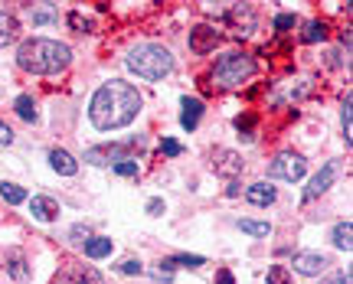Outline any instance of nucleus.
Wrapping results in <instances>:
<instances>
[{
	"label": "nucleus",
	"instance_id": "f257e3e1",
	"mask_svg": "<svg viewBox=\"0 0 353 284\" xmlns=\"http://www.w3.org/2000/svg\"><path fill=\"white\" fill-rule=\"evenodd\" d=\"M141 112V92L134 85H128L121 79H112L92 95L88 101V118L99 131H114L125 128L138 118Z\"/></svg>",
	"mask_w": 353,
	"mask_h": 284
},
{
	"label": "nucleus",
	"instance_id": "f03ea898",
	"mask_svg": "<svg viewBox=\"0 0 353 284\" xmlns=\"http://www.w3.org/2000/svg\"><path fill=\"white\" fill-rule=\"evenodd\" d=\"M69 62H72V50L65 43H56V39H26L17 50V65L33 75H56L63 72Z\"/></svg>",
	"mask_w": 353,
	"mask_h": 284
},
{
	"label": "nucleus",
	"instance_id": "7ed1b4c3",
	"mask_svg": "<svg viewBox=\"0 0 353 284\" xmlns=\"http://www.w3.org/2000/svg\"><path fill=\"white\" fill-rule=\"evenodd\" d=\"M128 69L148 82H161L164 75L174 72V52L157 46V43H141L134 50L128 52Z\"/></svg>",
	"mask_w": 353,
	"mask_h": 284
},
{
	"label": "nucleus",
	"instance_id": "20e7f679",
	"mask_svg": "<svg viewBox=\"0 0 353 284\" xmlns=\"http://www.w3.org/2000/svg\"><path fill=\"white\" fill-rule=\"evenodd\" d=\"M252 75H255V59L249 52H229V56L216 62L213 85L232 92V88H242V82H249Z\"/></svg>",
	"mask_w": 353,
	"mask_h": 284
},
{
	"label": "nucleus",
	"instance_id": "39448f33",
	"mask_svg": "<svg viewBox=\"0 0 353 284\" xmlns=\"http://www.w3.org/2000/svg\"><path fill=\"white\" fill-rule=\"evenodd\" d=\"M144 150V141H125V144H99V148H92L85 154L88 163H95V167H114V163L121 161H131V154H141Z\"/></svg>",
	"mask_w": 353,
	"mask_h": 284
},
{
	"label": "nucleus",
	"instance_id": "423d86ee",
	"mask_svg": "<svg viewBox=\"0 0 353 284\" xmlns=\"http://www.w3.org/2000/svg\"><path fill=\"white\" fill-rule=\"evenodd\" d=\"M304 173H307V161L294 150H281L275 154V161L268 163V176L272 180H285V183H298Z\"/></svg>",
	"mask_w": 353,
	"mask_h": 284
},
{
	"label": "nucleus",
	"instance_id": "0eeeda50",
	"mask_svg": "<svg viewBox=\"0 0 353 284\" xmlns=\"http://www.w3.org/2000/svg\"><path fill=\"white\" fill-rule=\"evenodd\" d=\"M52 284H101V274L95 268H88V265H76L72 261V265H63L56 272Z\"/></svg>",
	"mask_w": 353,
	"mask_h": 284
},
{
	"label": "nucleus",
	"instance_id": "6e6552de",
	"mask_svg": "<svg viewBox=\"0 0 353 284\" xmlns=\"http://www.w3.org/2000/svg\"><path fill=\"white\" fill-rule=\"evenodd\" d=\"M219 39H223V33L216 30V26H193L190 30V50L196 52V56H206V52H213L216 46H219Z\"/></svg>",
	"mask_w": 353,
	"mask_h": 284
},
{
	"label": "nucleus",
	"instance_id": "1a4fd4ad",
	"mask_svg": "<svg viewBox=\"0 0 353 284\" xmlns=\"http://www.w3.org/2000/svg\"><path fill=\"white\" fill-rule=\"evenodd\" d=\"M327 265L330 261L324 258V255H314V252H298L294 261H291V268H294L298 274H304V278H314V274L327 272Z\"/></svg>",
	"mask_w": 353,
	"mask_h": 284
},
{
	"label": "nucleus",
	"instance_id": "9d476101",
	"mask_svg": "<svg viewBox=\"0 0 353 284\" xmlns=\"http://www.w3.org/2000/svg\"><path fill=\"white\" fill-rule=\"evenodd\" d=\"M334 176H337V161H334V163H324V170L317 173L314 180L307 183V190H304V203H314L321 193H327L330 183H334Z\"/></svg>",
	"mask_w": 353,
	"mask_h": 284
},
{
	"label": "nucleus",
	"instance_id": "9b49d317",
	"mask_svg": "<svg viewBox=\"0 0 353 284\" xmlns=\"http://www.w3.org/2000/svg\"><path fill=\"white\" fill-rule=\"evenodd\" d=\"M30 212L37 216L39 223H52V219H59V203H56V199H50V196H33Z\"/></svg>",
	"mask_w": 353,
	"mask_h": 284
},
{
	"label": "nucleus",
	"instance_id": "f8f14e48",
	"mask_svg": "<svg viewBox=\"0 0 353 284\" xmlns=\"http://www.w3.org/2000/svg\"><path fill=\"white\" fill-rule=\"evenodd\" d=\"M183 114H180V124H183V131H196V124H200V114H203V101L200 99H190L183 95Z\"/></svg>",
	"mask_w": 353,
	"mask_h": 284
},
{
	"label": "nucleus",
	"instance_id": "ddd939ff",
	"mask_svg": "<svg viewBox=\"0 0 353 284\" xmlns=\"http://www.w3.org/2000/svg\"><path fill=\"white\" fill-rule=\"evenodd\" d=\"M275 186L272 183H252L249 190H245V199L252 203V206H272L275 203Z\"/></svg>",
	"mask_w": 353,
	"mask_h": 284
},
{
	"label": "nucleus",
	"instance_id": "4468645a",
	"mask_svg": "<svg viewBox=\"0 0 353 284\" xmlns=\"http://www.w3.org/2000/svg\"><path fill=\"white\" fill-rule=\"evenodd\" d=\"M50 167L56 173H63V176H76L79 173V163L72 154H65V150H50Z\"/></svg>",
	"mask_w": 353,
	"mask_h": 284
},
{
	"label": "nucleus",
	"instance_id": "2eb2a0df",
	"mask_svg": "<svg viewBox=\"0 0 353 284\" xmlns=\"http://www.w3.org/2000/svg\"><path fill=\"white\" fill-rule=\"evenodd\" d=\"M112 248H114V242H112V239H105V235H99V239H88V242H85V258L101 261V258H108V255H112Z\"/></svg>",
	"mask_w": 353,
	"mask_h": 284
},
{
	"label": "nucleus",
	"instance_id": "dca6fc26",
	"mask_svg": "<svg viewBox=\"0 0 353 284\" xmlns=\"http://www.w3.org/2000/svg\"><path fill=\"white\" fill-rule=\"evenodd\" d=\"M334 245L337 248H343V252H350V245H353V225L350 223H337L334 225Z\"/></svg>",
	"mask_w": 353,
	"mask_h": 284
},
{
	"label": "nucleus",
	"instance_id": "f3484780",
	"mask_svg": "<svg viewBox=\"0 0 353 284\" xmlns=\"http://www.w3.org/2000/svg\"><path fill=\"white\" fill-rule=\"evenodd\" d=\"M17 39V20L7 10H0V46H7Z\"/></svg>",
	"mask_w": 353,
	"mask_h": 284
},
{
	"label": "nucleus",
	"instance_id": "a211bd4d",
	"mask_svg": "<svg viewBox=\"0 0 353 284\" xmlns=\"http://www.w3.org/2000/svg\"><path fill=\"white\" fill-rule=\"evenodd\" d=\"M10 274H13V281L17 284H26L30 281V272H26V261H23V255L20 252H10Z\"/></svg>",
	"mask_w": 353,
	"mask_h": 284
},
{
	"label": "nucleus",
	"instance_id": "6ab92c4d",
	"mask_svg": "<svg viewBox=\"0 0 353 284\" xmlns=\"http://www.w3.org/2000/svg\"><path fill=\"white\" fill-rule=\"evenodd\" d=\"M13 108H17V114H20V118H23V121H37V101L30 99V95H20V99L13 101Z\"/></svg>",
	"mask_w": 353,
	"mask_h": 284
},
{
	"label": "nucleus",
	"instance_id": "aec40b11",
	"mask_svg": "<svg viewBox=\"0 0 353 284\" xmlns=\"http://www.w3.org/2000/svg\"><path fill=\"white\" fill-rule=\"evenodd\" d=\"M236 225H239L245 235H252V239H265V235L272 232V225H268V223H259V219H239Z\"/></svg>",
	"mask_w": 353,
	"mask_h": 284
},
{
	"label": "nucleus",
	"instance_id": "412c9836",
	"mask_svg": "<svg viewBox=\"0 0 353 284\" xmlns=\"http://www.w3.org/2000/svg\"><path fill=\"white\" fill-rule=\"evenodd\" d=\"M341 124H343V137H347V144H350L353 141V99H350V92H347V99H343Z\"/></svg>",
	"mask_w": 353,
	"mask_h": 284
},
{
	"label": "nucleus",
	"instance_id": "4be33fe9",
	"mask_svg": "<svg viewBox=\"0 0 353 284\" xmlns=\"http://www.w3.org/2000/svg\"><path fill=\"white\" fill-rule=\"evenodd\" d=\"M0 196L7 199L10 206H20L26 199V193H23V186H17V183H0Z\"/></svg>",
	"mask_w": 353,
	"mask_h": 284
},
{
	"label": "nucleus",
	"instance_id": "5701e85b",
	"mask_svg": "<svg viewBox=\"0 0 353 284\" xmlns=\"http://www.w3.org/2000/svg\"><path fill=\"white\" fill-rule=\"evenodd\" d=\"M327 37V26L321 23V20H311V23L304 26V43H321V39Z\"/></svg>",
	"mask_w": 353,
	"mask_h": 284
},
{
	"label": "nucleus",
	"instance_id": "b1692460",
	"mask_svg": "<svg viewBox=\"0 0 353 284\" xmlns=\"http://www.w3.org/2000/svg\"><path fill=\"white\" fill-rule=\"evenodd\" d=\"M268 284H291V272L281 268V265H272L268 268Z\"/></svg>",
	"mask_w": 353,
	"mask_h": 284
},
{
	"label": "nucleus",
	"instance_id": "393cba45",
	"mask_svg": "<svg viewBox=\"0 0 353 284\" xmlns=\"http://www.w3.org/2000/svg\"><path fill=\"white\" fill-rule=\"evenodd\" d=\"M112 170L121 173V176H138V161H134V157H131V161H121V163H114Z\"/></svg>",
	"mask_w": 353,
	"mask_h": 284
},
{
	"label": "nucleus",
	"instance_id": "a878e982",
	"mask_svg": "<svg viewBox=\"0 0 353 284\" xmlns=\"http://www.w3.org/2000/svg\"><path fill=\"white\" fill-rule=\"evenodd\" d=\"M170 265H193V268H200V265H206V258L203 255H176Z\"/></svg>",
	"mask_w": 353,
	"mask_h": 284
},
{
	"label": "nucleus",
	"instance_id": "bb28decb",
	"mask_svg": "<svg viewBox=\"0 0 353 284\" xmlns=\"http://www.w3.org/2000/svg\"><path fill=\"white\" fill-rule=\"evenodd\" d=\"M88 225H72V232H69V239H72V242H76V245H85L88 242Z\"/></svg>",
	"mask_w": 353,
	"mask_h": 284
},
{
	"label": "nucleus",
	"instance_id": "cd10ccee",
	"mask_svg": "<svg viewBox=\"0 0 353 284\" xmlns=\"http://www.w3.org/2000/svg\"><path fill=\"white\" fill-rule=\"evenodd\" d=\"M294 26V13H281V17H275V30H291Z\"/></svg>",
	"mask_w": 353,
	"mask_h": 284
},
{
	"label": "nucleus",
	"instance_id": "c85d7f7f",
	"mask_svg": "<svg viewBox=\"0 0 353 284\" xmlns=\"http://www.w3.org/2000/svg\"><path fill=\"white\" fill-rule=\"evenodd\" d=\"M161 150H164L167 157H176V154H180V144L170 141V137H164V141H161Z\"/></svg>",
	"mask_w": 353,
	"mask_h": 284
},
{
	"label": "nucleus",
	"instance_id": "c756f323",
	"mask_svg": "<svg viewBox=\"0 0 353 284\" xmlns=\"http://www.w3.org/2000/svg\"><path fill=\"white\" fill-rule=\"evenodd\" d=\"M141 272H144V265L134 261V258H128L125 265H121V274H141Z\"/></svg>",
	"mask_w": 353,
	"mask_h": 284
},
{
	"label": "nucleus",
	"instance_id": "7c9ffc66",
	"mask_svg": "<svg viewBox=\"0 0 353 284\" xmlns=\"http://www.w3.org/2000/svg\"><path fill=\"white\" fill-rule=\"evenodd\" d=\"M10 144H13V131L0 121V148H10Z\"/></svg>",
	"mask_w": 353,
	"mask_h": 284
},
{
	"label": "nucleus",
	"instance_id": "2f4dec72",
	"mask_svg": "<svg viewBox=\"0 0 353 284\" xmlns=\"http://www.w3.org/2000/svg\"><path fill=\"white\" fill-rule=\"evenodd\" d=\"M148 212H151V216H161V212H164V199H151V203H148Z\"/></svg>",
	"mask_w": 353,
	"mask_h": 284
},
{
	"label": "nucleus",
	"instance_id": "473e14b6",
	"mask_svg": "<svg viewBox=\"0 0 353 284\" xmlns=\"http://www.w3.org/2000/svg\"><path fill=\"white\" fill-rule=\"evenodd\" d=\"M327 284H350V272H343V274H337V278H330Z\"/></svg>",
	"mask_w": 353,
	"mask_h": 284
},
{
	"label": "nucleus",
	"instance_id": "72a5a7b5",
	"mask_svg": "<svg viewBox=\"0 0 353 284\" xmlns=\"http://www.w3.org/2000/svg\"><path fill=\"white\" fill-rule=\"evenodd\" d=\"M216 284H236V281H232V274H229V272H219V278H216Z\"/></svg>",
	"mask_w": 353,
	"mask_h": 284
},
{
	"label": "nucleus",
	"instance_id": "f704fd0d",
	"mask_svg": "<svg viewBox=\"0 0 353 284\" xmlns=\"http://www.w3.org/2000/svg\"><path fill=\"white\" fill-rule=\"evenodd\" d=\"M50 20H52L50 13H37V17H33V23H39V26H43V23H50Z\"/></svg>",
	"mask_w": 353,
	"mask_h": 284
}]
</instances>
